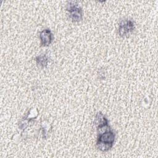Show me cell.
<instances>
[{
    "label": "cell",
    "instance_id": "3",
    "mask_svg": "<svg viewBox=\"0 0 158 158\" xmlns=\"http://www.w3.org/2000/svg\"><path fill=\"white\" fill-rule=\"evenodd\" d=\"M135 22L130 19H125L122 20L118 25V33L120 36H125L133 31L135 29Z\"/></svg>",
    "mask_w": 158,
    "mask_h": 158
},
{
    "label": "cell",
    "instance_id": "5",
    "mask_svg": "<svg viewBox=\"0 0 158 158\" xmlns=\"http://www.w3.org/2000/svg\"><path fill=\"white\" fill-rule=\"evenodd\" d=\"M94 123L96 127H98L104 125L108 124V120L102 113L98 112L96 115Z\"/></svg>",
    "mask_w": 158,
    "mask_h": 158
},
{
    "label": "cell",
    "instance_id": "2",
    "mask_svg": "<svg viewBox=\"0 0 158 158\" xmlns=\"http://www.w3.org/2000/svg\"><path fill=\"white\" fill-rule=\"evenodd\" d=\"M67 10L70 18L74 22H78L82 19L83 12L81 8L75 1H70L67 4Z\"/></svg>",
    "mask_w": 158,
    "mask_h": 158
},
{
    "label": "cell",
    "instance_id": "6",
    "mask_svg": "<svg viewBox=\"0 0 158 158\" xmlns=\"http://www.w3.org/2000/svg\"><path fill=\"white\" fill-rule=\"evenodd\" d=\"M36 62L38 66L41 68H44L48 65V58L46 55H40L35 58Z\"/></svg>",
    "mask_w": 158,
    "mask_h": 158
},
{
    "label": "cell",
    "instance_id": "4",
    "mask_svg": "<svg viewBox=\"0 0 158 158\" xmlns=\"http://www.w3.org/2000/svg\"><path fill=\"white\" fill-rule=\"evenodd\" d=\"M41 44L43 46H49L52 41V34L50 30L44 29L40 33Z\"/></svg>",
    "mask_w": 158,
    "mask_h": 158
},
{
    "label": "cell",
    "instance_id": "1",
    "mask_svg": "<svg viewBox=\"0 0 158 158\" xmlns=\"http://www.w3.org/2000/svg\"><path fill=\"white\" fill-rule=\"evenodd\" d=\"M96 146L101 151H107L113 146L115 141V134L111 129L98 133Z\"/></svg>",
    "mask_w": 158,
    "mask_h": 158
}]
</instances>
